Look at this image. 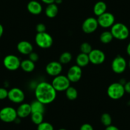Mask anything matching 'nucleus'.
Instances as JSON below:
<instances>
[{
	"label": "nucleus",
	"mask_w": 130,
	"mask_h": 130,
	"mask_svg": "<svg viewBox=\"0 0 130 130\" xmlns=\"http://www.w3.org/2000/svg\"><path fill=\"white\" fill-rule=\"evenodd\" d=\"M35 94L37 100L44 105H47L55 100L57 91L54 88L52 84L47 82H42L36 87Z\"/></svg>",
	"instance_id": "1"
},
{
	"label": "nucleus",
	"mask_w": 130,
	"mask_h": 130,
	"mask_svg": "<svg viewBox=\"0 0 130 130\" xmlns=\"http://www.w3.org/2000/svg\"><path fill=\"white\" fill-rule=\"evenodd\" d=\"M110 32H112L113 38L119 40H124L128 38L129 35V30L128 27L123 23H115L111 27Z\"/></svg>",
	"instance_id": "2"
},
{
	"label": "nucleus",
	"mask_w": 130,
	"mask_h": 130,
	"mask_svg": "<svg viewBox=\"0 0 130 130\" xmlns=\"http://www.w3.org/2000/svg\"><path fill=\"white\" fill-rule=\"evenodd\" d=\"M124 87L119 82H113L108 86L107 94L112 100H119L125 94Z\"/></svg>",
	"instance_id": "3"
},
{
	"label": "nucleus",
	"mask_w": 130,
	"mask_h": 130,
	"mask_svg": "<svg viewBox=\"0 0 130 130\" xmlns=\"http://www.w3.org/2000/svg\"><path fill=\"white\" fill-rule=\"evenodd\" d=\"M51 84L57 92L65 91L70 86V81L67 76L62 75H59L54 77Z\"/></svg>",
	"instance_id": "4"
},
{
	"label": "nucleus",
	"mask_w": 130,
	"mask_h": 130,
	"mask_svg": "<svg viewBox=\"0 0 130 130\" xmlns=\"http://www.w3.org/2000/svg\"><path fill=\"white\" fill-rule=\"evenodd\" d=\"M36 44L42 48H50L53 43V39L48 32H37L35 36Z\"/></svg>",
	"instance_id": "5"
},
{
	"label": "nucleus",
	"mask_w": 130,
	"mask_h": 130,
	"mask_svg": "<svg viewBox=\"0 0 130 130\" xmlns=\"http://www.w3.org/2000/svg\"><path fill=\"white\" fill-rule=\"evenodd\" d=\"M18 117L17 110L11 107H5L0 110V120L4 122H15Z\"/></svg>",
	"instance_id": "6"
},
{
	"label": "nucleus",
	"mask_w": 130,
	"mask_h": 130,
	"mask_svg": "<svg viewBox=\"0 0 130 130\" xmlns=\"http://www.w3.org/2000/svg\"><path fill=\"white\" fill-rule=\"evenodd\" d=\"M21 62L19 58L13 54H10L5 56L3 59V65L7 70L10 71L17 70L21 67Z\"/></svg>",
	"instance_id": "7"
},
{
	"label": "nucleus",
	"mask_w": 130,
	"mask_h": 130,
	"mask_svg": "<svg viewBox=\"0 0 130 130\" xmlns=\"http://www.w3.org/2000/svg\"><path fill=\"white\" fill-rule=\"evenodd\" d=\"M111 67L114 73L121 74L126 70L127 67V62L122 56L118 55L113 59Z\"/></svg>",
	"instance_id": "8"
},
{
	"label": "nucleus",
	"mask_w": 130,
	"mask_h": 130,
	"mask_svg": "<svg viewBox=\"0 0 130 130\" xmlns=\"http://www.w3.org/2000/svg\"><path fill=\"white\" fill-rule=\"evenodd\" d=\"M98 25L103 28L111 27L115 24V17L112 13L107 12L98 16L97 19Z\"/></svg>",
	"instance_id": "9"
},
{
	"label": "nucleus",
	"mask_w": 130,
	"mask_h": 130,
	"mask_svg": "<svg viewBox=\"0 0 130 130\" xmlns=\"http://www.w3.org/2000/svg\"><path fill=\"white\" fill-rule=\"evenodd\" d=\"M8 98L14 103H21L25 99V94L21 89L13 87L8 91Z\"/></svg>",
	"instance_id": "10"
},
{
	"label": "nucleus",
	"mask_w": 130,
	"mask_h": 130,
	"mask_svg": "<svg viewBox=\"0 0 130 130\" xmlns=\"http://www.w3.org/2000/svg\"><path fill=\"white\" fill-rule=\"evenodd\" d=\"M98 23L94 17H88L83 22L82 25V31L86 34H90L94 32L98 27Z\"/></svg>",
	"instance_id": "11"
},
{
	"label": "nucleus",
	"mask_w": 130,
	"mask_h": 130,
	"mask_svg": "<svg viewBox=\"0 0 130 130\" xmlns=\"http://www.w3.org/2000/svg\"><path fill=\"white\" fill-rule=\"evenodd\" d=\"M88 55L89 61L93 64H101L105 60V54L100 49H92Z\"/></svg>",
	"instance_id": "12"
},
{
	"label": "nucleus",
	"mask_w": 130,
	"mask_h": 130,
	"mask_svg": "<svg viewBox=\"0 0 130 130\" xmlns=\"http://www.w3.org/2000/svg\"><path fill=\"white\" fill-rule=\"evenodd\" d=\"M46 72L52 77H56L61 74L62 70V64L59 61H51L46 66Z\"/></svg>",
	"instance_id": "13"
},
{
	"label": "nucleus",
	"mask_w": 130,
	"mask_h": 130,
	"mask_svg": "<svg viewBox=\"0 0 130 130\" xmlns=\"http://www.w3.org/2000/svg\"><path fill=\"white\" fill-rule=\"evenodd\" d=\"M82 75V68L77 65H73L69 68L67 77L70 82H77L80 80Z\"/></svg>",
	"instance_id": "14"
},
{
	"label": "nucleus",
	"mask_w": 130,
	"mask_h": 130,
	"mask_svg": "<svg viewBox=\"0 0 130 130\" xmlns=\"http://www.w3.org/2000/svg\"><path fill=\"white\" fill-rule=\"evenodd\" d=\"M17 51L24 55H29L32 52L33 47L30 42L27 41H21L17 45Z\"/></svg>",
	"instance_id": "15"
},
{
	"label": "nucleus",
	"mask_w": 130,
	"mask_h": 130,
	"mask_svg": "<svg viewBox=\"0 0 130 130\" xmlns=\"http://www.w3.org/2000/svg\"><path fill=\"white\" fill-rule=\"evenodd\" d=\"M27 9L30 13L37 15L42 13V6L38 2L32 0L27 3Z\"/></svg>",
	"instance_id": "16"
},
{
	"label": "nucleus",
	"mask_w": 130,
	"mask_h": 130,
	"mask_svg": "<svg viewBox=\"0 0 130 130\" xmlns=\"http://www.w3.org/2000/svg\"><path fill=\"white\" fill-rule=\"evenodd\" d=\"M17 116L19 118H26L31 114V108L30 104L27 103H22L17 108Z\"/></svg>",
	"instance_id": "17"
},
{
	"label": "nucleus",
	"mask_w": 130,
	"mask_h": 130,
	"mask_svg": "<svg viewBox=\"0 0 130 130\" xmlns=\"http://www.w3.org/2000/svg\"><path fill=\"white\" fill-rule=\"evenodd\" d=\"M107 4L105 3L104 2H98L94 5L93 8V12L96 15V16H100L102 15L103 13H105L107 12Z\"/></svg>",
	"instance_id": "18"
},
{
	"label": "nucleus",
	"mask_w": 130,
	"mask_h": 130,
	"mask_svg": "<svg viewBox=\"0 0 130 130\" xmlns=\"http://www.w3.org/2000/svg\"><path fill=\"white\" fill-rule=\"evenodd\" d=\"M76 62H77V66L80 67V68L86 67V66L88 65V64L90 62L89 55L80 52V53L77 56V58H76Z\"/></svg>",
	"instance_id": "19"
},
{
	"label": "nucleus",
	"mask_w": 130,
	"mask_h": 130,
	"mask_svg": "<svg viewBox=\"0 0 130 130\" xmlns=\"http://www.w3.org/2000/svg\"><path fill=\"white\" fill-rule=\"evenodd\" d=\"M58 12V7L54 3L47 5V7L45 8V15L48 18H54L57 16Z\"/></svg>",
	"instance_id": "20"
},
{
	"label": "nucleus",
	"mask_w": 130,
	"mask_h": 130,
	"mask_svg": "<svg viewBox=\"0 0 130 130\" xmlns=\"http://www.w3.org/2000/svg\"><path fill=\"white\" fill-rule=\"evenodd\" d=\"M21 68L22 70L27 73L32 72L35 68V64L34 62L31 61V60L27 59H24L21 62Z\"/></svg>",
	"instance_id": "21"
},
{
	"label": "nucleus",
	"mask_w": 130,
	"mask_h": 130,
	"mask_svg": "<svg viewBox=\"0 0 130 130\" xmlns=\"http://www.w3.org/2000/svg\"><path fill=\"white\" fill-rule=\"evenodd\" d=\"M30 105H31V113L40 112V113H43L45 112V105L37 100H36L35 101H33L30 104Z\"/></svg>",
	"instance_id": "22"
},
{
	"label": "nucleus",
	"mask_w": 130,
	"mask_h": 130,
	"mask_svg": "<svg viewBox=\"0 0 130 130\" xmlns=\"http://www.w3.org/2000/svg\"><path fill=\"white\" fill-rule=\"evenodd\" d=\"M113 35H112V32L109 31H103L100 35V40L101 42H102L104 44L110 43L113 40Z\"/></svg>",
	"instance_id": "23"
},
{
	"label": "nucleus",
	"mask_w": 130,
	"mask_h": 130,
	"mask_svg": "<svg viewBox=\"0 0 130 130\" xmlns=\"http://www.w3.org/2000/svg\"><path fill=\"white\" fill-rule=\"evenodd\" d=\"M66 96L69 100H75L78 97V92L77 90L74 87L70 86L66 91Z\"/></svg>",
	"instance_id": "24"
},
{
	"label": "nucleus",
	"mask_w": 130,
	"mask_h": 130,
	"mask_svg": "<svg viewBox=\"0 0 130 130\" xmlns=\"http://www.w3.org/2000/svg\"><path fill=\"white\" fill-rule=\"evenodd\" d=\"M31 119L32 122L38 126L42 122H43V113L40 112L31 113Z\"/></svg>",
	"instance_id": "25"
},
{
	"label": "nucleus",
	"mask_w": 130,
	"mask_h": 130,
	"mask_svg": "<svg viewBox=\"0 0 130 130\" xmlns=\"http://www.w3.org/2000/svg\"><path fill=\"white\" fill-rule=\"evenodd\" d=\"M72 55L70 52H64L61 54L59 59V62L60 63L62 64H68L72 61Z\"/></svg>",
	"instance_id": "26"
},
{
	"label": "nucleus",
	"mask_w": 130,
	"mask_h": 130,
	"mask_svg": "<svg viewBox=\"0 0 130 130\" xmlns=\"http://www.w3.org/2000/svg\"><path fill=\"white\" fill-rule=\"evenodd\" d=\"M101 122L103 126L107 127L112 124V119L110 115L108 113H104L101 116Z\"/></svg>",
	"instance_id": "27"
},
{
	"label": "nucleus",
	"mask_w": 130,
	"mask_h": 130,
	"mask_svg": "<svg viewBox=\"0 0 130 130\" xmlns=\"http://www.w3.org/2000/svg\"><path fill=\"white\" fill-rule=\"evenodd\" d=\"M80 51L82 53L89 54L91 52V51L92 50V48L90 43H87V42H84V43H82L80 45Z\"/></svg>",
	"instance_id": "28"
},
{
	"label": "nucleus",
	"mask_w": 130,
	"mask_h": 130,
	"mask_svg": "<svg viewBox=\"0 0 130 130\" xmlns=\"http://www.w3.org/2000/svg\"><path fill=\"white\" fill-rule=\"evenodd\" d=\"M37 130H54L53 126L47 122H42L37 126Z\"/></svg>",
	"instance_id": "29"
},
{
	"label": "nucleus",
	"mask_w": 130,
	"mask_h": 130,
	"mask_svg": "<svg viewBox=\"0 0 130 130\" xmlns=\"http://www.w3.org/2000/svg\"><path fill=\"white\" fill-rule=\"evenodd\" d=\"M8 91H7L5 88L0 87V100H5L8 98Z\"/></svg>",
	"instance_id": "30"
},
{
	"label": "nucleus",
	"mask_w": 130,
	"mask_h": 130,
	"mask_svg": "<svg viewBox=\"0 0 130 130\" xmlns=\"http://www.w3.org/2000/svg\"><path fill=\"white\" fill-rule=\"evenodd\" d=\"M29 56V59L31 60V61L32 62H37V61H38L39 59V56H38V54L37 52H32L28 55Z\"/></svg>",
	"instance_id": "31"
},
{
	"label": "nucleus",
	"mask_w": 130,
	"mask_h": 130,
	"mask_svg": "<svg viewBox=\"0 0 130 130\" xmlns=\"http://www.w3.org/2000/svg\"><path fill=\"white\" fill-rule=\"evenodd\" d=\"M36 29H37V32H46V26L44 24L39 23L37 24V27H36Z\"/></svg>",
	"instance_id": "32"
},
{
	"label": "nucleus",
	"mask_w": 130,
	"mask_h": 130,
	"mask_svg": "<svg viewBox=\"0 0 130 130\" xmlns=\"http://www.w3.org/2000/svg\"><path fill=\"white\" fill-rule=\"evenodd\" d=\"M80 130H94L93 127L89 123L83 124L80 127Z\"/></svg>",
	"instance_id": "33"
},
{
	"label": "nucleus",
	"mask_w": 130,
	"mask_h": 130,
	"mask_svg": "<svg viewBox=\"0 0 130 130\" xmlns=\"http://www.w3.org/2000/svg\"><path fill=\"white\" fill-rule=\"evenodd\" d=\"M124 87L125 92L128 94H130V81L126 82V83L125 84Z\"/></svg>",
	"instance_id": "34"
},
{
	"label": "nucleus",
	"mask_w": 130,
	"mask_h": 130,
	"mask_svg": "<svg viewBox=\"0 0 130 130\" xmlns=\"http://www.w3.org/2000/svg\"><path fill=\"white\" fill-rule=\"evenodd\" d=\"M105 130H120L117 127H116V126H113V125L111 124L110 126H108L107 127H106L105 129Z\"/></svg>",
	"instance_id": "35"
},
{
	"label": "nucleus",
	"mask_w": 130,
	"mask_h": 130,
	"mask_svg": "<svg viewBox=\"0 0 130 130\" xmlns=\"http://www.w3.org/2000/svg\"><path fill=\"white\" fill-rule=\"evenodd\" d=\"M55 0H42V2H43L44 3L47 5L52 4V3H54Z\"/></svg>",
	"instance_id": "36"
},
{
	"label": "nucleus",
	"mask_w": 130,
	"mask_h": 130,
	"mask_svg": "<svg viewBox=\"0 0 130 130\" xmlns=\"http://www.w3.org/2000/svg\"><path fill=\"white\" fill-rule=\"evenodd\" d=\"M3 31H4V29H3V26L0 24V38H2V35H3Z\"/></svg>",
	"instance_id": "37"
},
{
	"label": "nucleus",
	"mask_w": 130,
	"mask_h": 130,
	"mask_svg": "<svg viewBox=\"0 0 130 130\" xmlns=\"http://www.w3.org/2000/svg\"><path fill=\"white\" fill-rule=\"evenodd\" d=\"M126 52H127V54L130 56V42H129V43L127 45V47H126Z\"/></svg>",
	"instance_id": "38"
},
{
	"label": "nucleus",
	"mask_w": 130,
	"mask_h": 130,
	"mask_svg": "<svg viewBox=\"0 0 130 130\" xmlns=\"http://www.w3.org/2000/svg\"><path fill=\"white\" fill-rule=\"evenodd\" d=\"M62 2V0H55L54 1V3L55 4H56L57 5H59V4H61Z\"/></svg>",
	"instance_id": "39"
},
{
	"label": "nucleus",
	"mask_w": 130,
	"mask_h": 130,
	"mask_svg": "<svg viewBox=\"0 0 130 130\" xmlns=\"http://www.w3.org/2000/svg\"><path fill=\"white\" fill-rule=\"evenodd\" d=\"M128 66H129V69H130V59H129V62H128Z\"/></svg>",
	"instance_id": "40"
},
{
	"label": "nucleus",
	"mask_w": 130,
	"mask_h": 130,
	"mask_svg": "<svg viewBox=\"0 0 130 130\" xmlns=\"http://www.w3.org/2000/svg\"><path fill=\"white\" fill-rule=\"evenodd\" d=\"M58 130H67L66 129H64V128H61V129H59Z\"/></svg>",
	"instance_id": "41"
}]
</instances>
